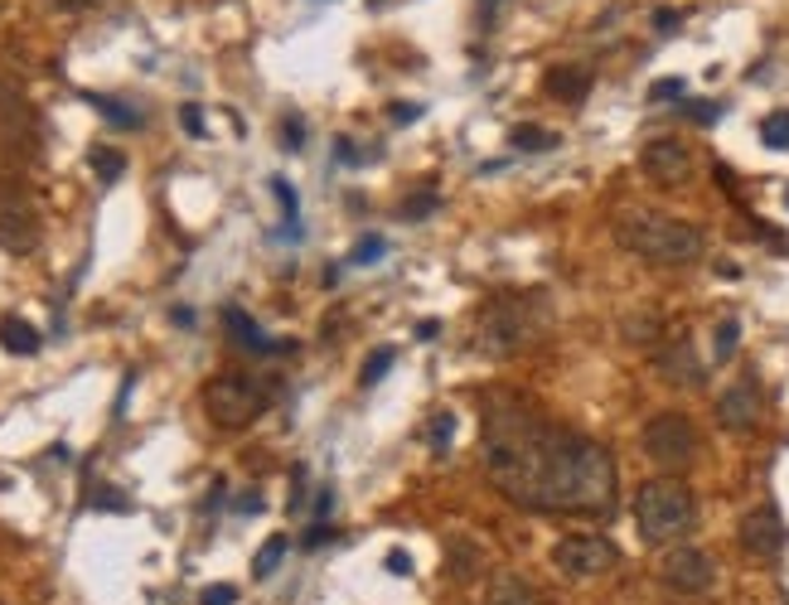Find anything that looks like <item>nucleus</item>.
Returning a JSON list of instances; mask_svg holds the SVG:
<instances>
[{
	"mask_svg": "<svg viewBox=\"0 0 789 605\" xmlns=\"http://www.w3.org/2000/svg\"><path fill=\"white\" fill-rule=\"evenodd\" d=\"M485 470L504 500L538 514H606L615 504L610 451L543 422L514 397H494L485 412Z\"/></svg>",
	"mask_w": 789,
	"mask_h": 605,
	"instance_id": "obj_1",
	"label": "nucleus"
},
{
	"mask_svg": "<svg viewBox=\"0 0 789 605\" xmlns=\"http://www.w3.org/2000/svg\"><path fill=\"white\" fill-rule=\"evenodd\" d=\"M615 238H620V248H630L635 258L659 262V266H688V262H698L707 248L702 228L674 219V213H654V209L620 213V219H615Z\"/></svg>",
	"mask_w": 789,
	"mask_h": 605,
	"instance_id": "obj_2",
	"label": "nucleus"
},
{
	"mask_svg": "<svg viewBox=\"0 0 789 605\" xmlns=\"http://www.w3.org/2000/svg\"><path fill=\"white\" fill-rule=\"evenodd\" d=\"M692 518H698V504H692V490L684 480H645L635 494V528L645 543H678Z\"/></svg>",
	"mask_w": 789,
	"mask_h": 605,
	"instance_id": "obj_3",
	"label": "nucleus"
},
{
	"mask_svg": "<svg viewBox=\"0 0 789 605\" xmlns=\"http://www.w3.org/2000/svg\"><path fill=\"white\" fill-rule=\"evenodd\" d=\"M547 320V305L538 291H504L479 311V349L485 354H514L524 349Z\"/></svg>",
	"mask_w": 789,
	"mask_h": 605,
	"instance_id": "obj_4",
	"label": "nucleus"
},
{
	"mask_svg": "<svg viewBox=\"0 0 789 605\" xmlns=\"http://www.w3.org/2000/svg\"><path fill=\"white\" fill-rule=\"evenodd\" d=\"M266 407V393L243 373H223V379H213L204 387V412L213 426H223V432H243L252 426Z\"/></svg>",
	"mask_w": 789,
	"mask_h": 605,
	"instance_id": "obj_5",
	"label": "nucleus"
},
{
	"mask_svg": "<svg viewBox=\"0 0 789 605\" xmlns=\"http://www.w3.org/2000/svg\"><path fill=\"white\" fill-rule=\"evenodd\" d=\"M639 446H645V455L654 465L684 470V465H692V455H698V426H692L684 412H659L645 422Z\"/></svg>",
	"mask_w": 789,
	"mask_h": 605,
	"instance_id": "obj_6",
	"label": "nucleus"
},
{
	"mask_svg": "<svg viewBox=\"0 0 789 605\" xmlns=\"http://www.w3.org/2000/svg\"><path fill=\"white\" fill-rule=\"evenodd\" d=\"M615 543L610 537H596V533H571L562 537V543L553 547V567L562 576H571V582H586V576H600L615 567Z\"/></svg>",
	"mask_w": 789,
	"mask_h": 605,
	"instance_id": "obj_7",
	"label": "nucleus"
},
{
	"mask_svg": "<svg viewBox=\"0 0 789 605\" xmlns=\"http://www.w3.org/2000/svg\"><path fill=\"white\" fill-rule=\"evenodd\" d=\"M659 576H664L668 591H678V596H702V591L717 582V567L702 547H678V553L664 557Z\"/></svg>",
	"mask_w": 789,
	"mask_h": 605,
	"instance_id": "obj_8",
	"label": "nucleus"
},
{
	"mask_svg": "<svg viewBox=\"0 0 789 605\" xmlns=\"http://www.w3.org/2000/svg\"><path fill=\"white\" fill-rule=\"evenodd\" d=\"M639 170H645L654 184H684L692 174V151L674 137H654L645 151H639Z\"/></svg>",
	"mask_w": 789,
	"mask_h": 605,
	"instance_id": "obj_9",
	"label": "nucleus"
},
{
	"mask_svg": "<svg viewBox=\"0 0 789 605\" xmlns=\"http://www.w3.org/2000/svg\"><path fill=\"white\" fill-rule=\"evenodd\" d=\"M737 537H741V547L751 557H775L785 547V518H780V508H775V504L751 508V514L741 518Z\"/></svg>",
	"mask_w": 789,
	"mask_h": 605,
	"instance_id": "obj_10",
	"label": "nucleus"
},
{
	"mask_svg": "<svg viewBox=\"0 0 789 605\" xmlns=\"http://www.w3.org/2000/svg\"><path fill=\"white\" fill-rule=\"evenodd\" d=\"M717 422L727 426V432H751V426L760 422V387H756V379H737L727 393L717 397Z\"/></svg>",
	"mask_w": 789,
	"mask_h": 605,
	"instance_id": "obj_11",
	"label": "nucleus"
},
{
	"mask_svg": "<svg viewBox=\"0 0 789 605\" xmlns=\"http://www.w3.org/2000/svg\"><path fill=\"white\" fill-rule=\"evenodd\" d=\"M654 369H659V379L674 383V387H702V379H707L688 340H668L659 354H654Z\"/></svg>",
	"mask_w": 789,
	"mask_h": 605,
	"instance_id": "obj_12",
	"label": "nucleus"
},
{
	"mask_svg": "<svg viewBox=\"0 0 789 605\" xmlns=\"http://www.w3.org/2000/svg\"><path fill=\"white\" fill-rule=\"evenodd\" d=\"M591 83H596V73L586 69V63H557V69H547V78H543V88L553 92L557 102H581L586 92H591Z\"/></svg>",
	"mask_w": 789,
	"mask_h": 605,
	"instance_id": "obj_13",
	"label": "nucleus"
},
{
	"mask_svg": "<svg viewBox=\"0 0 789 605\" xmlns=\"http://www.w3.org/2000/svg\"><path fill=\"white\" fill-rule=\"evenodd\" d=\"M485 605H547V596L528 576H514V572H499L494 582L485 586Z\"/></svg>",
	"mask_w": 789,
	"mask_h": 605,
	"instance_id": "obj_14",
	"label": "nucleus"
},
{
	"mask_svg": "<svg viewBox=\"0 0 789 605\" xmlns=\"http://www.w3.org/2000/svg\"><path fill=\"white\" fill-rule=\"evenodd\" d=\"M34 242H39V228L30 219V209H0V248L30 252Z\"/></svg>",
	"mask_w": 789,
	"mask_h": 605,
	"instance_id": "obj_15",
	"label": "nucleus"
},
{
	"mask_svg": "<svg viewBox=\"0 0 789 605\" xmlns=\"http://www.w3.org/2000/svg\"><path fill=\"white\" fill-rule=\"evenodd\" d=\"M223 325H229V330H233V340H237V344H247V349H257V354H281V349H286V344H276V340H266V334H262L257 325H252V320H247L243 311H237V305H229V311H223Z\"/></svg>",
	"mask_w": 789,
	"mask_h": 605,
	"instance_id": "obj_16",
	"label": "nucleus"
},
{
	"mask_svg": "<svg viewBox=\"0 0 789 605\" xmlns=\"http://www.w3.org/2000/svg\"><path fill=\"white\" fill-rule=\"evenodd\" d=\"M0 344H6L10 354H24V359H30V354H39V344H44V340H39V330L30 325V320L6 315V320H0Z\"/></svg>",
	"mask_w": 789,
	"mask_h": 605,
	"instance_id": "obj_17",
	"label": "nucleus"
},
{
	"mask_svg": "<svg viewBox=\"0 0 789 605\" xmlns=\"http://www.w3.org/2000/svg\"><path fill=\"white\" fill-rule=\"evenodd\" d=\"M514 151H533V155H543V151H553L557 145V131H547V127H514Z\"/></svg>",
	"mask_w": 789,
	"mask_h": 605,
	"instance_id": "obj_18",
	"label": "nucleus"
},
{
	"mask_svg": "<svg viewBox=\"0 0 789 605\" xmlns=\"http://www.w3.org/2000/svg\"><path fill=\"white\" fill-rule=\"evenodd\" d=\"M286 547H291V543H286L281 533H276V537H266V543H262V553L252 557V576H272V572L281 567V557H286Z\"/></svg>",
	"mask_w": 789,
	"mask_h": 605,
	"instance_id": "obj_19",
	"label": "nucleus"
},
{
	"mask_svg": "<svg viewBox=\"0 0 789 605\" xmlns=\"http://www.w3.org/2000/svg\"><path fill=\"white\" fill-rule=\"evenodd\" d=\"M92 170H98L102 180L112 184V180H122V170H127V155H122V151H112V145H98V151H92Z\"/></svg>",
	"mask_w": 789,
	"mask_h": 605,
	"instance_id": "obj_20",
	"label": "nucleus"
},
{
	"mask_svg": "<svg viewBox=\"0 0 789 605\" xmlns=\"http://www.w3.org/2000/svg\"><path fill=\"white\" fill-rule=\"evenodd\" d=\"M760 141L775 145V151H789V112H770L760 121Z\"/></svg>",
	"mask_w": 789,
	"mask_h": 605,
	"instance_id": "obj_21",
	"label": "nucleus"
},
{
	"mask_svg": "<svg viewBox=\"0 0 789 605\" xmlns=\"http://www.w3.org/2000/svg\"><path fill=\"white\" fill-rule=\"evenodd\" d=\"M436 209H441V194H436V190H417V194H412L407 204H403V219H407V223H422V219H432Z\"/></svg>",
	"mask_w": 789,
	"mask_h": 605,
	"instance_id": "obj_22",
	"label": "nucleus"
},
{
	"mask_svg": "<svg viewBox=\"0 0 789 605\" xmlns=\"http://www.w3.org/2000/svg\"><path fill=\"white\" fill-rule=\"evenodd\" d=\"M393 359H397V354H393L387 344H383V349H373V354L364 359V373H358V379H364V387L383 383V379H387V369H393Z\"/></svg>",
	"mask_w": 789,
	"mask_h": 605,
	"instance_id": "obj_23",
	"label": "nucleus"
},
{
	"mask_svg": "<svg viewBox=\"0 0 789 605\" xmlns=\"http://www.w3.org/2000/svg\"><path fill=\"white\" fill-rule=\"evenodd\" d=\"M479 562H485V557H479L471 543H456V547H451V572H456V582H471V576L479 572Z\"/></svg>",
	"mask_w": 789,
	"mask_h": 605,
	"instance_id": "obj_24",
	"label": "nucleus"
},
{
	"mask_svg": "<svg viewBox=\"0 0 789 605\" xmlns=\"http://www.w3.org/2000/svg\"><path fill=\"white\" fill-rule=\"evenodd\" d=\"M92 107H98V112L112 121V127H141V112H131V107H122L117 98H88Z\"/></svg>",
	"mask_w": 789,
	"mask_h": 605,
	"instance_id": "obj_25",
	"label": "nucleus"
},
{
	"mask_svg": "<svg viewBox=\"0 0 789 605\" xmlns=\"http://www.w3.org/2000/svg\"><path fill=\"white\" fill-rule=\"evenodd\" d=\"M383 252H387V242H383L378 233H368V238H358V242H354L350 262H354V266H373V262L383 258Z\"/></svg>",
	"mask_w": 789,
	"mask_h": 605,
	"instance_id": "obj_26",
	"label": "nucleus"
},
{
	"mask_svg": "<svg viewBox=\"0 0 789 605\" xmlns=\"http://www.w3.org/2000/svg\"><path fill=\"white\" fill-rule=\"evenodd\" d=\"M451 436H456V416H451V412H436V416H432V426H426V441H432L436 451H446V446H451Z\"/></svg>",
	"mask_w": 789,
	"mask_h": 605,
	"instance_id": "obj_27",
	"label": "nucleus"
},
{
	"mask_svg": "<svg viewBox=\"0 0 789 605\" xmlns=\"http://www.w3.org/2000/svg\"><path fill=\"white\" fill-rule=\"evenodd\" d=\"M272 190H276V199H281V209H286V219H291V223H286V233H291V238H296V233H301V223H296V219H301V204H296V190H291V184H286V180H272Z\"/></svg>",
	"mask_w": 789,
	"mask_h": 605,
	"instance_id": "obj_28",
	"label": "nucleus"
},
{
	"mask_svg": "<svg viewBox=\"0 0 789 605\" xmlns=\"http://www.w3.org/2000/svg\"><path fill=\"white\" fill-rule=\"evenodd\" d=\"M737 344H741V325L737 320H721L717 325V363H727L731 354H737Z\"/></svg>",
	"mask_w": 789,
	"mask_h": 605,
	"instance_id": "obj_29",
	"label": "nucleus"
},
{
	"mask_svg": "<svg viewBox=\"0 0 789 605\" xmlns=\"http://www.w3.org/2000/svg\"><path fill=\"white\" fill-rule=\"evenodd\" d=\"M88 504H92V508H112V514H127V508H131V500H122V494H112V484H102V490L92 494Z\"/></svg>",
	"mask_w": 789,
	"mask_h": 605,
	"instance_id": "obj_30",
	"label": "nucleus"
},
{
	"mask_svg": "<svg viewBox=\"0 0 789 605\" xmlns=\"http://www.w3.org/2000/svg\"><path fill=\"white\" fill-rule=\"evenodd\" d=\"M237 601V586H204V596H199V605H233Z\"/></svg>",
	"mask_w": 789,
	"mask_h": 605,
	"instance_id": "obj_31",
	"label": "nucleus"
},
{
	"mask_svg": "<svg viewBox=\"0 0 789 605\" xmlns=\"http://www.w3.org/2000/svg\"><path fill=\"white\" fill-rule=\"evenodd\" d=\"M668 98H684V78H664V83L649 88V102H668Z\"/></svg>",
	"mask_w": 789,
	"mask_h": 605,
	"instance_id": "obj_32",
	"label": "nucleus"
},
{
	"mask_svg": "<svg viewBox=\"0 0 789 605\" xmlns=\"http://www.w3.org/2000/svg\"><path fill=\"white\" fill-rule=\"evenodd\" d=\"M684 112H688L692 121H698V127H712V121L721 117V107H712V102H688Z\"/></svg>",
	"mask_w": 789,
	"mask_h": 605,
	"instance_id": "obj_33",
	"label": "nucleus"
},
{
	"mask_svg": "<svg viewBox=\"0 0 789 605\" xmlns=\"http://www.w3.org/2000/svg\"><path fill=\"white\" fill-rule=\"evenodd\" d=\"M281 137H286V141H281V145H286V151H301V145H305V127H301L296 117H286V127H281Z\"/></svg>",
	"mask_w": 789,
	"mask_h": 605,
	"instance_id": "obj_34",
	"label": "nucleus"
},
{
	"mask_svg": "<svg viewBox=\"0 0 789 605\" xmlns=\"http://www.w3.org/2000/svg\"><path fill=\"white\" fill-rule=\"evenodd\" d=\"M180 121H184V131H190V137H204V112H199V107H184Z\"/></svg>",
	"mask_w": 789,
	"mask_h": 605,
	"instance_id": "obj_35",
	"label": "nucleus"
},
{
	"mask_svg": "<svg viewBox=\"0 0 789 605\" xmlns=\"http://www.w3.org/2000/svg\"><path fill=\"white\" fill-rule=\"evenodd\" d=\"M325 537H330V523H325V518H315V523H311V533H305V547H320Z\"/></svg>",
	"mask_w": 789,
	"mask_h": 605,
	"instance_id": "obj_36",
	"label": "nucleus"
},
{
	"mask_svg": "<svg viewBox=\"0 0 789 605\" xmlns=\"http://www.w3.org/2000/svg\"><path fill=\"white\" fill-rule=\"evenodd\" d=\"M387 572H393V576H407V572H412L407 553H387Z\"/></svg>",
	"mask_w": 789,
	"mask_h": 605,
	"instance_id": "obj_37",
	"label": "nucleus"
},
{
	"mask_svg": "<svg viewBox=\"0 0 789 605\" xmlns=\"http://www.w3.org/2000/svg\"><path fill=\"white\" fill-rule=\"evenodd\" d=\"M674 24H678V10H654V30H674Z\"/></svg>",
	"mask_w": 789,
	"mask_h": 605,
	"instance_id": "obj_38",
	"label": "nucleus"
},
{
	"mask_svg": "<svg viewBox=\"0 0 789 605\" xmlns=\"http://www.w3.org/2000/svg\"><path fill=\"white\" fill-rule=\"evenodd\" d=\"M334 155H340V160H344V165H354V160H358V151H354V145H350V141H340V145H334Z\"/></svg>",
	"mask_w": 789,
	"mask_h": 605,
	"instance_id": "obj_39",
	"label": "nucleus"
},
{
	"mask_svg": "<svg viewBox=\"0 0 789 605\" xmlns=\"http://www.w3.org/2000/svg\"><path fill=\"white\" fill-rule=\"evenodd\" d=\"M422 107H393V121H417Z\"/></svg>",
	"mask_w": 789,
	"mask_h": 605,
	"instance_id": "obj_40",
	"label": "nucleus"
},
{
	"mask_svg": "<svg viewBox=\"0 0 789 605\" xmlns=\"http://www.w3.org/2000/svg\"><path fill=\"white\" fill-rule=\"evenodd\" d=\"M417 340H436V320H422V325H417Z\"/></svg>",
	"mask_w": 789,
	"mask_h": 605,
	"instance_id": "obj_41",
	"label": "nucleus"
},
{
	"mask_svg": "<svg viewBox=\"0 0 789 605\" xmlns=\"http://www.w3.org/2000/svg\"><path fill=\"white\" fill-rule=\"evenodd\" d=\"M237 508H243V514H257L262 500H257V494H247V500H237Z\"/></svg>",
	"mask_w": 789,
	"mask_h": 605,
	"instance_id": "obj_42",
	"label": "nucleus"
},
{
	"mask_svg": "<svg viewBox=\"0 0 789 605\" xmlns=\"http://www.w3.org/2000/svg\"><path fill=\"white\" fill-rule=\"evenodd\" d=\"M63 10H88V6H98V0H59Z\"/></svg>",
	"mask_w": 789,
	"mask_h": 605,
	"instance_id": "obj_43",
	"label": "nucleus"
},
{
	"mask_svg": "<svg viewBox=\"0 0 789 605\" xmlns=\"http://www.w3.org/2000/svg\"><path fill=\"white\" fill-rule=\"evenodd\" d=\"M0 490H6V480H0Z\"/></svg>",
	"mask_w": 789,
	"mask_h": 605,
	"instance_id": "obj_44",
	"label": "nucleus"
},
{
	"mask_svg": "<svg viewBox=\"0 0 789 605\" xmlns=\"http://www.w3.org/2000/svg\"><path fill=\"white\" fill-rule=\"evenodd\" d=\"M785 204H789V194H785Z\"/></svg>",
	"mask_w": 789,
	"mask_h": 605,
	"instance_id": "obj_45",
	"label": "nucleus"
}]
</instances>
